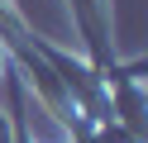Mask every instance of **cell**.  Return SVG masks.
<instances>
[{"instance_id": "obj_1", "label": "cell", "mask_w": 148, "mask_h": 143, "mask_svg": "<svg viewBox=\"0 0 148 143\" xmlns=\"http://www.w3.org/2000/svg\"><path fill=\"white\" fill-rule=\"evenodd\" d=\"M5 67H10V57H5V29H0V76H5Z\"/></svg>"}]
</instances>
